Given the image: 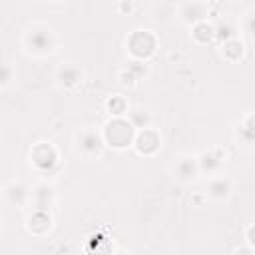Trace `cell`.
<instances>
[{
  "label": "cell",
  "instance_id": "obj_1",
  "mask_svg": "<svg viewBox=\"0 0 255 255\" xmlns=\"http://www.w3.org/2000/svg\"><path fill=\"white\" fill-rule=\"evenodd\" d=\"M56 44H58V38H56V32L46 26V24H36V26H30L24 34V46L30 54H36V56H46L50 52L56 50Z\"/></svg>",
  "mask_w": 255,
  "mask_h": 255
},
{
  "label": "cell",
  "instance_id": "obj_2",
  "mask_svg": "<svg viewBox=\"0 0 255 255\" xmlns=\"http://www.w3.org/2000/svg\"><path fill=\"white\" fill-rule=\"evenodd\" d=\"M133 131H135V129H133V126H131L129 122L116 118V120H112V122L106 124V129H104L102 139H104L106 143H110V145L122 149V147H128V145L133 141Z\"/></svg>",
  "mask_w": 255,
  "mask_h": 255
},
{
  "label": "cell",
  "instance_id": "obj_3",
  "mask_svg": "<svg viewBox=\"0 0 255 255\" xmlns=\"http://www.w3.org/2000/svg\"><path fill=\"white\" fill-rule=\"evenodd\" d=\"M102 147H104V139H102V135H100L98 131H94V129H82V131L76 135V149H78L84 157H88V159L98 157V155L102 153Z\"/></svg>",
  "mask_w": 255,
  "mask_h": 255
},
{
  "label": "cell",
  "instance_id": "obj_4",
  "mask_svg": "<svg viewBox=\"0 0 255 255\" xmlns=\"http://www.w3.org/2000/svg\"><path fill=\"white\" fill-rule=\"evenodd\" d=\"M56 80L62 88H76L84 80V70L78 62H62L56 70Z\"/></svg>",
  "mask_w": 255,
  "mask_h": 255
},
{
  "label": "cell",
  "instance_id": "obj_5",
  "mask_svg": "<svg viewBox=\"0 0 255 255\" xmlns=\"http://www.w3.org/2000/svg\"><path fill=\"white\" fill-rule=\"evenodd\" d=\"M197 167H199V173H205V175H217L225 163V151L221 153L219 149H209V151H201L197 157Z\"/></svg>",
  "mask_w": 255,
  "mask_h": 255
},
{
  "label": "cell",
  "instance_id": "obj_6",
  "mask_svg": "<svg viewBox=\"0 0 255 255\" xmlns=\"http://www.w3.org/2000/svg\"><path fill=\"white\" fill-rule=\"evenodd\" d=\"M171 173H173V177H175L177 181H181V183L193 181V179L197 177V173H199V167H197L195 157H191V155H181V157H177V159L173 161V165H171Z\"/></svg>",
  "mask_w": 255,
  "mask_h": 255
},
{
  "label": "cell",
  "instance_id": "obj_7",
  "mask_svg": "<svg viewBox=\"0 0 255 255\" xmlns=\"http://www.w3.org/2000/svg\"><path fill=\"white\" fill-rule=\"evenodd\" d=\"M233 191V183L225 175H211V179L205 185V195L213 201H227Z\"/></svg>",
  "mask_w": 255,
  "mask_h": 255
},
{
  "label": "cell",
  "instance_id": "obj_8",
  "mask_svg": "<svg viewBox=\"0 0 255 255\" xmlns=\"http://www.w3.org/2000/svg\"><path fill=\"white\" fill-rule=\"evenodd\" d=\"M2 195L6 197L8 203H12L16 207H22L30 201V187L22 181H12L2 189Z\"/></svg>",
  "mask_w": 255,
  "mask_h": 255
},
{
  "label": "cell",
  "instance_id": "obj_9",
  "mask_svg": "<svg viewBox=\"0 0 255 255\" xmlns=\"http://www.w3.org/2000/svg\"><path fill=\"white\" fill-rule=\"evenodd\" d=\"M207 12H209V8H207L205 2H201V0H189V2H185L181 6L179 16L187 24H199L207 16Z\"/></svg>",
  "mask_w": 255,
  "mask_h": 255
},
{
  "label": "cell",
  "instance_id": "obj_10",
  "mask_svg": "<svg viewBox=\"0 0 255 255\" xmlns=\"http://www.w3.org/2000/svg\"><path fill=\"white\" fill-rule=\"evenodd\" d=\"M30 201H34L36 209H48L54 201V187L48 183H38L30 189Z\"/></svg>",
  "mask_w": 255,
  "mask_h": 255
},
{
  "label": "cell",
  "instance_id": "obj_11",
  "mask_svg": "<svg viewBox=\"0 0 255 255\" xmlns=\"http://www.w3.org/2000/svg\"><path fill=\"white\" fill-rule=\"evenodd\" d=\"M128 122L133 126V129H147V128H151L153 118L145 108L133 106V108L128 110Z\"/></svg>",
  "mask_w": 255,
  "mask_h": 255
},
{
  "label": "cell",
  "instance_id": "obj_12",
  "mask_svg": "<svg viewBox=\"0 0 255 255\" xmlns=\"http://www.w3.org/2000/svg\"><path fill=\"white\" fill-rule=\"evenodd\" d=\"M237 141L245 147L253 145V114H247L241 122H239V129H237Z\"/></svg>",
  "mask_w": 255,
  "mask_h": 255
},
{
  "label": "cell",
  "instance_id": "obj_13",
  "mask_svg": "<svg viewBox=\"0 0 255 255\" xmlns=\"http://www.w3.org/2000/svg\"><path fill=\"white\" fill-rule=\"evenodd\" d=\"M213 36L227 42V40H233L235 38V28L229 24V22H219L215 28H213Z\"/></svg>",
  "mask_w": 255,
  "mask_h": 255
},
{
  "label": "cell",
  "instance_id": "obj_14",
  "mask_svg": "<svg viewBox=\"0 0 255 255\" xmlns=\"http://www.w3.org/2000/svg\"><path fill=\"white\" fill-rule=\"evenodd\" d=\"M14 80V68L8 62H0V88H8Z\"/></svg>",
  "mask_w": 255,
  "mask_h": 255
},
{
  "label": "cell",
  "instance_id": "obj_15",
  "mask_svg": "<svg viewBox=\"0 0 255 255\" xmlns=\"http://www.w3.org/2000/svg\"><path fill=\"white\" fill-rule=\"evenodd\" d=\"M0 195H2V189H0Z\"/></svg>",
  "mask_w": 255,
  "mask_h": 255
}]
</instances>
